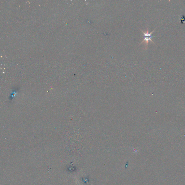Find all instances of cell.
<instances>
[{"label":"cell","mask_w":185,"mask_h":185,"mask_svg":"<svg viewBox=\"0 0 185 185\" xmlns=\"http://www.w3.org/2000/svg\"><path fill=\"white\" fill-rule=\"evenodd\" d=\"M155 29H154V30L150 33H149V30H148V28H147L146 31H145V32L142 31V30H141V31H142V33H143V34H144L143 36V37H144V39H143V40L142 41L141 43L140 44L139 46L141 45V44H142L143 43H144V44H145V46L146 47L145 49H147V47H148V43H149V41H150L151 42H152L154 44H155V43H154V42H153V41L152 40V39H151L153 37H156L155 36H152V33L154 32V31H155Z\"/></svg>","instance_id":"obj_1"}]
</instances>
